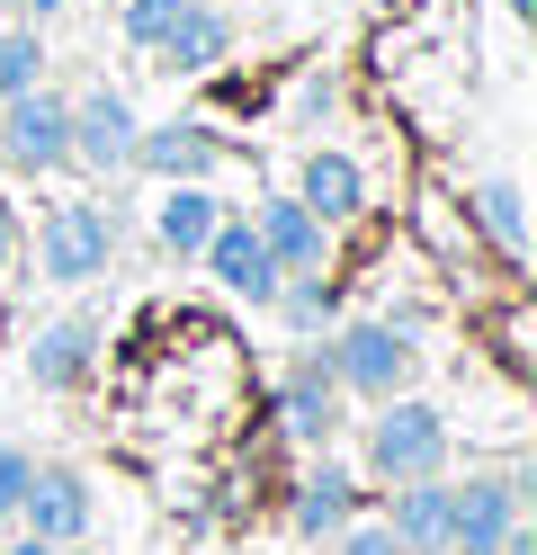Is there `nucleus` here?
Instances as JSON below:
<instances>
[{
    "instance_id": "1",
    "label": "nucleus",
    "mask_w": 537,
    "mask_h": 555,
    "mask_svg": "<svg viewBox=\"0 0 537 555\" xmlns=\"http://www.w3.org/2000/svg\"><path fill=\"white\" fill-rule=\"evenodd\" d=\"M439 457H448V422H439L430 403L385 395L376 430H368V466H376L385 483H412V475H439Z\"/></svg>"
},
{
    "instance_id": "2",
    "label": "nucleus",
    "mask_w": 537,
    "mask_h": 555,
    "mask_svg": "<svg viewBox=\"0 0 537 555\" xmlns=\"http://www.w3.org/2000/svg\"><path fill=\"white\" fill-rule=\"evenodd\" d=\"M72 162V108L54 90H10L0 117V170H63Z\"/></svg>"
},
{
    "instance_id": "3",
    "label": "nucleus",
    "mask_w": 537,
    "mask_h": 555,
    "mask_svg": "<svg viewBox=\"0 0 537 555\" xmlns=\"http://www.w3.org/2000/svg\"><path fill=\"white\" fill-rule=\"evenodd\" d=\"M322 359H332L341 395H376L385 403V395H404V376H412V340L394 332V323H349Z\"/></svg>"
},
{
    "instance_id": "4",
    "label": "nucleus",
    "mask_w": 537,
    "mask_h": 555,
    "mask_svg": "<svg viewBox=\"0 0 537 555\" xmlns=\"http://www.w3.org/2000/svg\"><path fill=\"white\" fill-rule=\"evenodd\" d=\"M520 519V483H448V555H501V538H511Z\"/></svg>"
},
{
    "instance_id": "5",
    "label": "nucleus",
    "mask_w": 537,
    "mask_h": 555,
    "mask_svg": "<svg viewBox=\"0 0 537 555\" xmlns=\"http://www.w3.org/2000/svg\"><path fill=\"white\" fill-rule=\"evenodd\" d=\"M206 269H215V287H233V296H251V305H278V287H286V269L269 260V242L251 233L242 216L225 224L215 216V233H206V251H197Z\"/></svg>"
},
{
    "instance_id": "6",
    "label": "nucleus",
    "mask_w": 537,
    "mask_h": 555,
    "mask_svg": "<svg viewBox=\"0 0 537 555\" xmlns=\"http://www.w3.org/2000/svg\"><path fill=\"white\" fill-rule=\"evenodd\" d=\"M107 251H117L107 206H54L46 216V278H99Z\"/></svg>"
},
{
    "instance_id": "7",
    "label": "nucleus",
    "mask_w": 537,
    "mask_h": 555,
    "mask_svg": "<svg viewBox=\"0 0 537 555\" xmlns=\"http://www.w3.org/2000/svg\"><path fill=\"white\" fill-rule=\"evenodd\" d=\"M72 162H90V170H126L135 162V108L117 90H90L81 108H72Z\"/></svg>"
},
{
    "instance_id": "8",
    "label": "nucleus",
    "mask_w": 537,
    "mask_h": 555,
    "mask_svg": "<svg viewBox=\"0 0 537 555\" xmlns=\"http://www.w3.org/2000/svg\"><path fill=\"white\" fill-rule=\"evenodd\" d=\"M27 538H46V546H72L90 529V483L81 475H63V466H46V475H27Z\"/></svg>"
},
{
    "instance_id": "9",
    "label": "nucleus",
    "mask_w": 537,
    "mask_h": 555,
    "mask_svg": "<svg viewBox=\"0 0 537 555\" xmlns=\"http://www.w3.org/2000/svg\"><path fill=\"white\" fill-rule=\"evenodd\" d=\"M278 412H286V430H296V439H332V422H341V376H332V359H322V350L286 367Z\"/></svg>"
},
{
    "instance_id": "10",
    "label": "nucleus",
    "mask_w": 537,
    "mask_h": 555,
    "mask_svg": "<svg viewBox=\"0 0 537 555\" xmlns=\"http://www.w3.org/2000/svg\"><path fill=\"white\" fill-rule=\"evenodd\" d=\"M394 538H404V555H448V483L439 475H412L404 493H394Z\"/></svg>"
},
{
    "instance_id": "11",
    "label": "nucleus",
    "mask_w": 537,
    "mask_h": 555,
    "mask_svg": "<svg viewBox=\"0 0 537 555\" xmlns=\"http://www.w3.org/2000/svg\"><path fill=\"white\" fill-rule=\"evenodd\" d=\"M162 54H170V73H215V63L233 54V18H225V10H206V0H189V10L170 18Z\"/></svg>"
},
{
    "instance_id": "12",
    "label": "nucleus",
    "mask_w": 537,
    "mask_h": 555,
    "mask_svg": "<svg viewBox=\"0 0 537 555\" xmlns=\"http://www.w3.org/2000/svg\"><path fill=\"white\" fill-rule=\"evenodd\" d=\"M215 153H225V144H215L206 126H153V134L135 126V162H143V170H162V180H206Z\"/></svg>"
},
{
    "instance_id": "13",
    "label": "nucleus",
    "mask_w": 537,
    "mask_h": 555,
    "mask_svg": "<svg viewBox=\"0 0 537 555\" xmlns=\"http://www.w3.org/2000/svg\"><path fill=\"white\" fill-rule=\"evenodd\" d=\"M269 242V260L278 269H322V216L305 197H278V206H260V224H251Z\"/></svg>"
},
{
    "instance_id": "14",
    "label": "nucleus",
    "mask_w": 537,
    "mask_h": 555,
    "mask_svg": "<svg viewBox=\"0 0 537 555\" xmlns=\"http://www.w3.org/2000/svg\"><path fill=\"white\" fill-rule=\"evenodd\" d=\"M90 350H99L90 323H54V332H36L27 376H36V386H81V376H90Z\"/></svg>"
},
{
    "instance_id": "15",
    "label": "nucleus",
    "mask_w": 537,
    "mask_h": 555,
    "mask_svg": "<svg viewBox=\"0 0 537 555\" xmlns=\"http://www.w3.org/2000/svg\"><path fill=\"white\" fill-rule=\"evenodd\" d=\"M206 233H215V197H206L197 180H170V197H162V251L197 260V251H206Z\"/></svg>"
},
{
    "instance_id": "16",
    "label": "nucleus",
    "mask_w": 537,
    "mask_h": 555,
    "mask_svg": "<svg viewBox=\"0 0 537 555\" xmlns=\"http://www.w3.org/2000/svg\"><path fill=\"white\" fill-rule=\"evenodd\" d=\"M358 197H368V180H358L349 153H314V162H305V206H314L322 224H332V216H358Z\"/></svg>"
},
{
    "instance_id": "17",
    "label": "nucleus",
    "mask_w": 537,
    "mask_h": 555,
    "mask_svg": "<svg viewBox=\"0 0 537 555\" xmlns=\"http://www.w3.org/2000/svg\"><path fill=\"white\" fill-rule=\"evenodd\" d=\"M349 511H358V483H349L341 466H322L305 493H296V529H305V538H332V529H349Z\"/></svg>"
},
{
    "instance_id": "18",
    "label": "nucleus",
    "mask_w": 537,
    "mask_h": 555,
    "mask_svg": "<svg viewBox=\"0 0 537 555\" xmlns=\"http://www.w3.org/2000/svg\"><path fill=\"white\" fill-rule=\"evenodd\" d=\"M475 224L493 233L501 260H528V216H520V189H511V180H484V189H475Z\"/></svg>"
},
{
    "instance_id": "19",
    "label": "nucleus",
    "mask_w": 537,
    "mask_h": 555,
    "mask_svg": "<svg viewBox=\"0 0 537 555\" xmlns=\"http://www.w3.org/2000/svg\"><path fill=\"white\" fill-rule=\"evenodd\" d=\"M36 73H46L36 27H10V37H0V99H10V90H36Z\"/></svg>"
},
{
    "instance_id": "20",
    "label": "nucleus",
    "mask_w": 537,
    "mask_h": 555,
    "mask_svg": "<svg viewBox=\"0 0 537 555\" xmlns=\"http://www.w3.org/2000/svg\"><path fill=\"white\" fill-rule=\"evenodd\" d=\"M179 10H189V0H126V37H135V46H162Z\"/></svg>"
},
{
    "instance_id": "21",
    "label": "nucleus",
    "mask_w": 537,
    "mask_h": 555,
    "mask_svg": "<svg viewBox=\"0 0 537 555\" xmlns=\"http://www.w3.org/2000/svg\"><path fill=\"white\" fill-rule=\"evenodd\" d=\"M27 475H36V457H27V448H0V519L27 502Z\"/></svg>"
},
{
    "instance_id": "22",
    "label": "nucleus",
    "mask_w": 537,
    "mask_h": 555,
    "mask_svg": "<svg viewBox=\"0 0 537 555\" xmlns=\"http://www.w3.org/2000/svg\"><path fill=\"white\" fill-rule=\"evenodd\" d=\"M286 314L296 323H332V278H305V287L286 296Z\"/></svg>"
},
{
    "instance_id": "23",
    "label": "nucleus",
    "mask_w": 537,
    "mask_h": 555,
    "mask_svg": "<svg viewBox=\"0 0 537 555\" xmlns=\"http://www.w3.org/2000/svg\"><path fill=\"white\" fill-rule=\"evenodd\" d=\"M341 555H404V538H394V529H349Z\"/></svg>"
},
{
    "instance_id": "24",
    "label": "nucleus",
    "mask_w": 537,
    "mask_h": 555,
    "mask_svg": "<svg viewBox=\"0 0 537 555\" xmlns=\"http://www.w3.org/2000/svg\"><path fill=\"white\" fill-rule=\"evenodd\" d=\"M10 251H18V216L0 206V269H10Z\"/></svg>"
},
{
    "instance_id": "25",
    "label": "nucleus",
    "mask_w": 537,
    "mask_h": 555,
    "mask_svg": "<svg viewBox=\"0 0 537 555\" xmlns=\"http://www.w3.org/2000/svg\"><path fill=\"white\" fill-rule=\"evenodd\" d=\"M0 555H63V546H46V538H27V546H0Z\"/></svg>"
},
{
    "instance_id": "26",
    "label": "nucleus",
    "mask_w": 537,
    "mask_h": 555,
    "mask_svg": "<svg viewBox=\"0 0 537 555\" xmlns=\"http://www.w3.org/2000/svg\"><path fill=\"white\" fill-rule=\"evenodd\" d=\"M18 10H27V18H46V10H63V0H18Z\"/></svg>"
},
{
    "instance_id": "27",
    "label": "nucleus",
    "mask_w": 537,
    "mask_h": 555,
    "mask_svg": "<svg viewBox=\"0 0 537 555\" xmlns=\"http://www.w3.org/2000/svg\"><path fill=\"white\" fill-rule=\"evenodd\" d=\"M511 10H520V18H528V10H537V0H511Z\"/></svg>"
},
{
    "instance_id": "28",
    "label": "nucleus",
    "mask_w": 537,
    "mask_h": 555,
    "mask_svg": "<svg viewBox=\"0 0 537 555\" xmlns=\"http://www.w3.org/2000/svg\"><path fill=\"white\" fill-rule=\"evenodd\" d=\"M10 10H18V0H10Z\"/></svg>"
}]
</instances>
